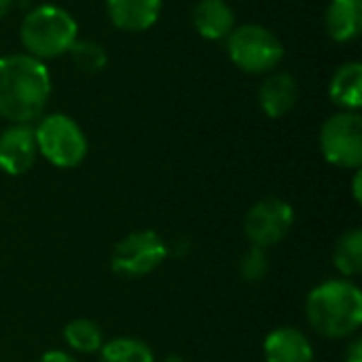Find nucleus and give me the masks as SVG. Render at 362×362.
<instances>
[{"label": "nucleus", "mask_w": 362, "mask_h": 362, "mask_svg": "<svg viewBox=\"0 0 362 362\" xmlns=\"http://www.w3.org/2000/svg\"><path fill=\"white\" fill-rule=\"evenodd\" d=\"M333 263L335 269L348 280L356 278L362 272V229H350L346 231L333 250Z\"/></svg>", "instance_id": "obj_16"}, {"label": "nucleus", "mask_w": 362, "mask_h": 362, "mask_svg": "<svg viewBox=\"0 0 362 362\" xmlns=\"http://www.w3.org/2000/svg\"><path fill=\"white\" fill-rule=\"evenodd\" d=\"M64 341L74 352L93 354L100 352V348L104 346V333L98 322L89 318H76L64 327Z\"/></svg>", "instance_id": "obj_18"}, {"label": "nucleus", "mask_w": 362, "mask_h": 362, "mask_svg": "<svg viewBox=\"0 0 362 362\" xmlns=\"http://www.w3.org/2000/svg\"><path fill=\"white\" fill-rule=\"evenodd\" d=\"M49 98L51 74L40 59L28 53L0 57V117L30 125L42 115Z\"/></svg>", "instance_id": "obj_1"}, {"label": "nucleus", "mask_w": 362, "mask_h": 362, "mask_svg": "<svg viewBox=\"0 0 362 362\" xmlns=\"http://www.w3.org/2000/svg\"><path fill=\"white\" fill-rule=\"evenodd\" d=\"M38 153L55 168H76L87 157V136L81 125L64 115H47L34 127Z\"/></svg>", "instance_id": "obj_4"}, {"label": "nucleus", "mask_w": 362, "mask_h": 362, "mask_svg": "<svg viewBox=\"0 0 362 362\" xmlns=\"http://www.w3.org/2000/svg\"><path fill=\"white\" fill-rule=\"evenodd\" d=\"M110 21L125 32H144L155 25L161 0H106Z\"/></svg>", "instance_id": "obj_11"}, {"label": "nucleus", "mask_w": 362, "mask_h": 362, "mask_svg": "<svg viewBox=\"0 0 362 362\" xmlns=\"http://www.w3.org/2000/svg\"><path fill=\"white\" fill-rule=\"evenodd\" d=\"M322 157L344 170L362 165V117L358 110H344L329 117L320 127Z\"/></svg>", "instance_id": "obj_7"}, {"label": "nucleus", "mask_w": 362, "mask_h": 362, "mask_svg": "<svg viewBox=\"0 0 362 362\" xmlns=\"http://www.w3.org/2000/svg\"><path fill=\"white\" fill-rule=\"evenodd\" d=\"M68 53H70L74 66L83 72H89V74L104 70V66L108 62L104 47L95 40H78L76 38L72 42V47L68 49Z\"/></svg>", "instance_id": "obj_19"}, {"label": "nucleus", "mask_w": 362, "mask_h": 362, "mask_svg": "<svg viewBox=\"0 0 362 362\" xmlns=\"http://www.w3.org/2000/svg\"><path fill=\"white\" fill-rule=\"evenodd\" d=\"M13 2H15V0H0V19L13 8Z\"/></svg>", "instance_id": "obj_24"}, {"label": "nucleus", "mask_w": 362, "mask_h": 362, "mask_svg": "<svg viewBox=\"0 0 362 362\" xmlns=\"http://www.w3.org/2000/svg\"><path fill=\"white\" fill-rule=\"evenodd\" d=\"M325 23L333 40H356L362 30V0H331L325 15Z\"/></svg>", "instance_id": "obj_14"}, {"label": "nucleus", "mask_w": 362, "mask_h": 362, "mask_svg": "<svg viewBox=\"0 0 362 362\" xmlns=\"http://www.w3.org/2000/svg\"><path fill=\"white\" fill-rule=\"evenodd\" d=\"M344 362H362V339L356 337L354 341L348 344L344 352Z\"/></svg>", "instance_id": "obj_21"}, {"label": "nucleus", "mask_w": 362, "mask_h": 362, "mask_svg": "<svg viewBox=\"0 0 362 362\" xmlns=\"http://www.w3.org/2000/svg\"><path fill=\"white\" fill-rule=\"evenodd\" d=\"M310 327L327 339H346L362 322V293L350 280H327L314 286L305 299Z\"/></svg>", "instance_id": "obj_2"}, {"label": "nucleus", "mask_w": 362, "mask_h": 362, "mask_svg": "<svg viewBox=\"0 0 362 362\" xmlns=\"http://www.w3.org/2000/svg\"><path fill=\"white\" fill-rule=\"evenodd\" d=\"M100 362H155V354L142 339L115 337L100 348Z\"/></svg>", "instance_id": "obj_17"}, {"label": "nucleus", "mask_w": 362, "mask_h": 362, "mask_svg": "<svg viewBox=\"0 0 362 362\" xmlns=\"http://www.w3.org/2000/svg\"><path fill=\"white\" fill-rule=\"evenodd\" d=\"M297 81L288 72H274L267 76L259 89V102L267 117L280 119L288 115L297 104Z\"/></svg>", "instance_id": "obj_13"}, {"label": "nucleus", "mask_w": 362, "mask_h": 362, "mask_svg": "<svg viewBox=\"0 0 362 362\" xmlns=\"http://www.w3.org/2000/svg\"><path fill=\"white\" fill-rule=\"evenodd\" d=\"M78 25L74 17L55 4H42L30 11L21 21V42L28 49V55L36 59H51L68 53L76 40Z\"/></svg>", "instance_id": "obj_3"}, {"label": "nucleus", "mask_w": 362, "mask_h": 362, "mask_svg": "<svg viewBox=\"0 0 362 362\" xmlns=\"http://www.w3.org/2000/svg\"><path fill=\"white\" fill-rule=\"evenodd\" d=\"M329 93L344 110H358L362 104V66L361 62H348L337 68L331 78Z\"/></svg>", "instance_id": "obj_15"}, {"label": "nucleus", "mask_w": 362, "mask_h": 362, "mask_svg": "<svg viewBox=\"0 0 362 362\" xmlns=\"http://www.w3.org/2000/svg\"><path fill=\"white\" fill-rule=\"evenodd\" d=\"M238 272L242 276L244 282H250V284H257V282H263L267 278V272H269V257H267V250L265 248H259V246H250L240 263H238Z\"/></svg>", "instance_id": "obj_20"}, {"label": "nucleus", "mask_w": 362, "mask_h": 362, "mask_svg": "<svg viewBox=\"0 0 362 362\" xmlns=\"http://www.w3.org/2000/svg\"><path fill=\"white\" fill-rule=\"evenodd\" d=\"M165 362H182V358H180V356H168Z\"/></svg>", "instance_id": "obj_25"}, {"label": "nucleus", "mask_w": 362, "mask_h": 362, "mask_svg": "<svg viewBox=\"0 0 362 362\" xmlns=\"http://www.w3.org/2000/svg\"><path fill=\"white\" fill-rule=\"evenodd\" d=\"M38 157L34 127L13 123L0 134V170L8 176L25 174Z\"/></svg>", "instance_id": "obj_9"}, {"label": "nucleus", "mask_w": 362, "mask_h": 362, "mask_svg": "<svg viewBox=\"0 0 362 362\" xmlns=\"http://www.w3.org/2000/svg\"><path fill=\"white\" fill-rule=\"evenodd\" d=\"M227 51L231 62L248 74L269 72L284 57L280 38L269 28L259 23L233 28V32L227 36Z\"/></svg>", "instance_id": "obj_5"}, {"label": "nucleus", "mask_w": 362, "mask_h": 362, "mask_svg": "<svg viewBox=\"0 0 362 362\" xmlns=\"http://www.w3.org/2000/svg\"><path fill=\"white\" fill-rule=\"evenodd\" d=\"M191 19L206 40H225L235 28V13L225 0H199Z\"/></svg>", "instance_id": "obj_12"}, {"label": "nucleus", "mask_w": 362, "mask_h": 362, "mask_svg": "<svg viewBox=\"0 0 362 362\" xmlns=\"http://www.w3.org/2000/svg\"><path fill=\"white\" fill-rule=\"evenodd\" d=\"M295 225V210L280 197H265L257 202L244 216V231L252 246L272 248L280 244Z\"/></svg>", "instance_id": "obj_8"}, {"label": "nucleus", "mask_w": 362, "mask_h": 362, "mask_svg": "<svg viewBox=\"0 0 362 362\" xmlns=\"http://www.w3.org/2000/svg\"><path fill=\"white\" fill-rule=\"evenodd\" d=\"M38 362H78L72 354L64 352V350H49L40 356Z\"/></svg>", "instance_id": "obj_22"}, {"label": "nucleus", "mask_w": 362, "mask_h": 362, "mask_svg": "<svg viewBox=\"0 0 362 362\" xmlns=\"http://www.w3.org/2000/svg\"><path fill=\"white\" fill-rule=\"evenodd\" d=\"M263 354L267 362H312L314 348L305 333L293 327L274 329L263 341Z\"/></svg>", "instance_id": "obj_10"}, {"label": "nucleus", "mask_w": 362, "mask_h": 362, "mask_svg": "<svg viewBox=\"0 0 362 362\" xmlns=\"http://www.w3.org/2000/svg\"><path fill=\"white\" fill-rule=\"evenodd\" d=\"M361 182H362V174H361V170H356V174H354V182H352V191H354V199H356V204H361L362 202Z\"/></svg>", "instance_id": "obj_23"}, {"label": "nucleus", "mask_w": 362, "mask_h": 362, "mask_svg": "<svg viewBox=\"0 0 362 362\" xmlns=\"http://www.w3.org/2000/svg\"><path fill=\"white\" fill-rule=\"evenodd\" d=\"M168 255L170 248L157 231H132L117 242L110 257V269L119 278L138 280L159 269Z\"/></svg>", "instance_id": "obj_6"}]
</instances>
